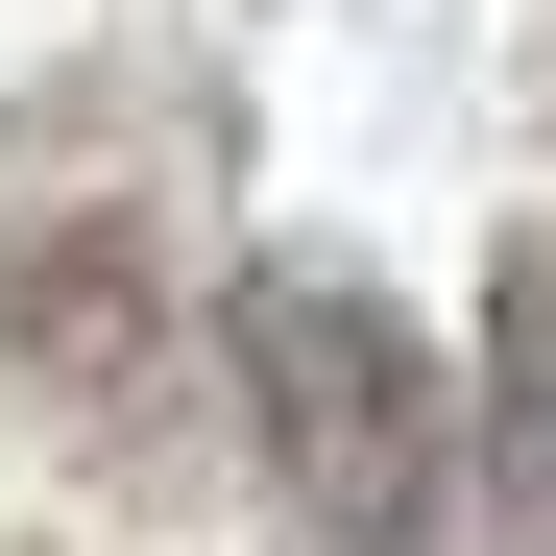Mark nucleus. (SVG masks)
<instances>
[{"instance_id":"2","label":"nucleus","mask_w":556,"mask_h":556,"mask_svg":"<svg viewBox=\"0 0 556 556\" xmlns=\"http://www.w3.org/2000/svg\"><path fill=\"white\" fill-rule=\"evenodd\" d=\"M218 388H242V459H266L291 556H435L459 388H435V339L363 266H218Z\"/></svg>"},{"instance_id":"3","label":"nucleus","mask_w":556,"mask_h":556,"mask_svg":"<svg viewBox=\"0 0 556 556\" xmlns=\"http://www.w3.org/2000/svg\"><path fill=\"white\" fill-rule=\"evenodd\" d=\"M484 484H508V556H556V242H508L484 266Z\"/></svg>"},{"instance_id":"1","label":"nucleus","mask_w":556,"mask_h":556,"mask_svg":"<svg viewBox=\"0 0 556 556\" xmlns=\"http://www.w3.org/2000/svg\"><path fill=\"white\" fill-rule=\"evenodd\" d=\"M242 266V73L218 49H73L0 98V388L73 435H146Z\"/></svg>"}]
</instances>
